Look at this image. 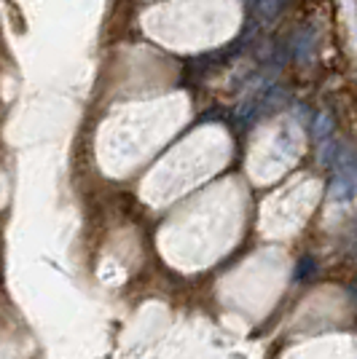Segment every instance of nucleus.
I'll use <instances>...</instances> for the list:
<instances>
[{
  "instance_id": "f257e3e1",
  "label": "nucleus",
  "mask_w": 357,
  "mask_h": 359,
  "mask_svg": "<svg viewBox=\"0 0 357 359\" xmlns=\"http://www.w3.org/2000/svg\"><path fill=\"white\" fill-rule=\"evenodd\" d=\"M314 269H317V263H314L312 257H301V263H298V282H309V276L314 273Z\"/></svg>"
}]
</instances>
